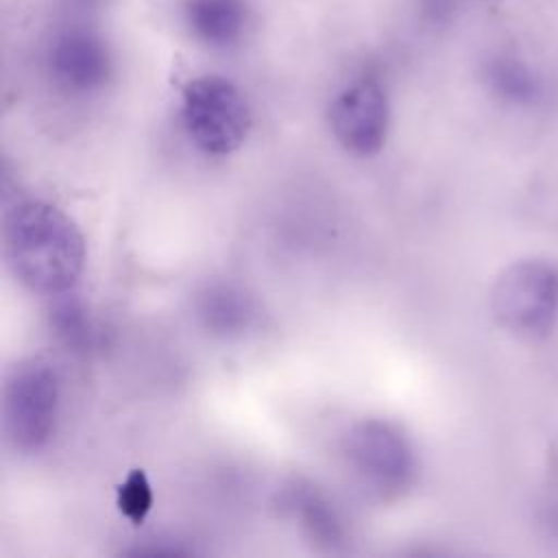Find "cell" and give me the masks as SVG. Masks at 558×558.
Instances as JSON below:
<instances>
[{
    "mask_svg": "<svg viewBox=\"0 0 558 558\" xmlns=\"http://www.w3.org/2000/svg\"><path fill=\"white\" fill-rule=\"evenodd\" d=\"M70 9L78 11V13H89V11H96L98 7L105 4V0H63Z\"/></svg>",
    "mask_w": 558,
    "mask_h": 558,
    "instance_id": "9a60e30c",
    "label": "cell"
},
{
    "mask_svg": "<svg viewBox=\"0 0 558 558\" xmlns=\"http://www.w3.org/2000/svg\"><path fill=\"white\" fill-rule=\"evenodd\" d=\"M2 244L11 272L33 292H65L83 272L85 240L74 220L52 203L24 198L9 207Z\"/></svg>",
    "mask_w": 558,
    "mask_h": 558,
    "instance_id": "6da1fadb",
    "label": "cell"
},
{
    "mask_svg": "<svg viewBox=\"0 0 558 558\" xmlns=\"http://www.w3.org/2000/svg\"><path fill=\"white\" fill-rule=\"evenodd\" d=\"M281 504L316 545L336 549L344 543L342 521L333 504L316 486L307 482H292L286 486Z\"/></svg>",
    "mask_w": 558,
    "mask_h": 558,
    "instance_id": "9c48e42d",
    "label": "cell"
},
{
    "mask_svg": "<svg viewBox=\"0 0 558 558\" xmlns=\"http://www.w3.org/2000/svg\"><path fill=\"white\" fill-rule=\"evenodd\" d=\"M120 512L131 521V523H142L146 514L150 512L153 506V488L142 469H133L124 482L118 486L116 495Z\"/></svg>",
    "mask_w": 558,
    "mask_h": 558,
    "instance_id": "4fadbf2b",
    "label": "cell"
},
{
    "mask_svg": "<svg viewBox=\"0 0 558 558\" xmlns=\"http://www.w3.org/2000/svg\"><path fill=\"white\" fill-rule=\"evenodd\" d=\"M181 120L192 144L207 155L238 150L251 131L244 94L225 76L192 78L181 94Z\"/></svg>",
    "mask_w": 558,
    "mask_h": 558,
    "instance_id": "277c9868",
    "label": "cell"
},
{
    "mask_svg": "<svg viewBox=\"0 0 558 558\" xmlns=\"http://www.w3.org/2000/svg\"><path fill=\"white\" fill-rule=\"evenodd\" d=\"M181 17L194 39L225 50L244 37L251 11L246 0H181Z\"/></svg>",
    "mask_w": 558,
    "mask_h": 558,
    "instance_id": "ba28073f",
    "label": "cell"
},
{
    "mask_svg": "<svg viewBox=\"0 0 558 558\" xmlns=\"http://www.w3.org/2000/svg\"><path fill=\"white\" fill-rule=\"evenodd\" d=\"M131 556H183L187 554V549L179 547V545H168V541H159L157 545H142L129 551Z\"/></svg>",
    "mask_w": 558,
    "mask_h": 558,
    "instance_id": "5bb4252c",
    "label": "cell"
},
{
    "mask_svg": "<svg viewBox=\"0 0 558 558\" xmlns=\"http://www.w3.org/2000/svg\"><path fill=\"white\" fill-rule=\"evenodd\" d=\"M543 523L558 536V508H549L545 519H543Z\"/></svg>",
    "mask_w": 558,
    "mask_h": 558,
    "instance_id": "2e32d148",
    "label": "cell"
},
{
    "mask_svg": "<svg viewBox=\"0 0 558 558\" xmlns=\"http://www.w3.org/2000/svg\"><path fill=\"white\" fill-rule=\"evenodd\" d=\"M462 2H464V0H462Z\"/></svg>",
    "mask_w": 558,
    "mask_h": 558,
    "instance_id": "e0dca14e",
    "label": "cell"
},
{
    "mask_svg": "<svg viewBox=\"0 0 558 558\" xmlns=\"http://www.w3.org/2000/svg\"><path fill=\"white\" fill-rule=\"evenodd\" d=\"M388 98L371 78H357L331 100L329 124L340 146L353 155H375L388 135Z\"/></svg>",
    "mask_w": 558,
    "mask_h": 558,
    "instance_id": "52a82bcc",
    "label": "cell"
},
{
    "mask_svg": "<svg viewBox=\"0 0 558 558\" xmlns=\"http://www.w3.org/2000/svg\"><path fill=\"white\" fill-rule=\"evenodd\" d=\"M52 85L74 98L98 94L113 74V57L105 37L83 22L59 26L44 54Z\"/></svg>",
    "mask_w": 558,
    "mask_h": 558,
    "instance_id": "8992f818",
    "label": "cell"
},
{
    "mask_svg": "<svg viewBox=\"0 0 558 558\" xmlns=\"http://www.w3.org/2000/svg\"><path fill=\"white\" fill-rule=\"evenodd\" d=\"M50 327L54 336L72 351H87L94 340V327L83 299L70 288L65 292L52 294L48 310Z\"/></svg>",
    "mask_w": 558,
    "mask_h": 558,
    "instance_id": "7c38bea8",
    "label": "cell"
},
{
    "mask_svg": "<svg viewBox=\"0 0 558 558\" xmlns=\"http://www.w3.org/2000/svg\"><path fill=\"white\" fill-rule=\"evenodd\" d=\"M488 89L512 107H536L545 98L543 78L519 57L495 54L484 65Z\"/></svg>",
    "mask_w": 558,
    "mask_h": 558,
    "instance_id": "8fae6325",
    "label": "cell"
},
{
    "mask_svg": "<svg viewBox=\"0 0 558 558\" xmlns=\"http://www.w3.org/2000/svg\"><path fill=\"white\" fill-rule=\"evenodd\" d=\"M490 312L517 338H547L558 325V264L545 257L512 262L493 283Z\"/></svg>",
    "mask_w": 558,
    "mask_h": 558,
    "instance_id": "7a4b0ae2",
    "label": "cell"
},
{
    "mask_svg": "<svg viewBox=\"0 0 558 558\" xmlns=\"http://www.w3.org/2000/svg\"><path fill=\"white\" fill-rule=\"evenodd\" d=\"M342 453L355 477L375 495H401L416 477V456L403 432L384 418L353 423L342 440Z\"/></svg>",
    "mask_w": 558,
    "mask_h": 558,
    "instance_id": "5b68a950",
    "label": "cell"
},
{
    "mask_svg": "<svg viewBox=\"0 0 558 558\" xmlns=\"http://www.w3.org/2000/svg\"><path fill=\"white\" fill-rule=\"evenodd\" d=\"M196 314L209 333L233 338L248 329L255 318V307L242 288L233 283H211L198 294Z\"/></svg>",
    "mask_w": 558,
    "mask_h": 558,
    "instance_id": "30bf717a",
    "label": "cell"
},
{
    "mask_svg": "<svg viewBox=\"0 0 558 558\" xmlns=\"http://www.w3.org/2000/svg\"><path fill=\"white\" fill-rule=\"evenodd\" d=\"M61 384L54 366L41 357L17 362L4 381L2 421L13 449L22 453L41 451L57 425Z\"/></svg>",
    "mask_w": 558,
    "mask_h": 558,
    "instance_id": "3957f363",
    "label": "cell"
}]
</instances>
